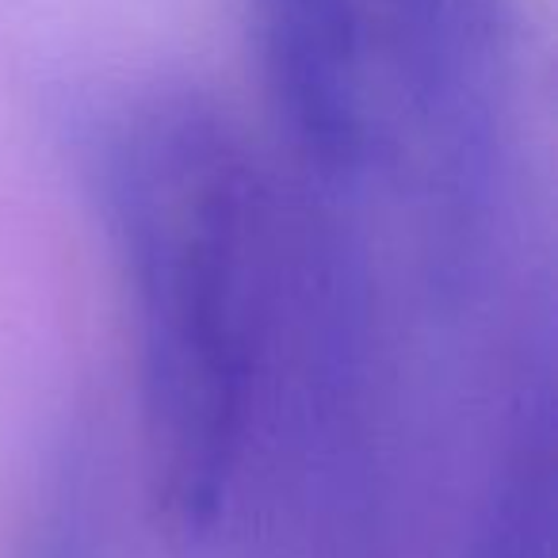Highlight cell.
<instances>
[{
	"mask_svg": "<svg viewBox=\"0 0 558 558\" xmlns=\"http://www.w3.org/2000/svg\"><path fill=\"white\" fill-rule=\"evenodd\" d=\"M104 497L85 436L58 444L27 509L16 558H104Z\"/></svg>",
	"mask_w": 558,
	"mask_h": 558,
	"instance_id": "5",
	"label": "cell"
},
{
	"mask_svg": "<svg viewBox=\"0 0 558 558\" xmlns=\"http://www.w3.org/2000/svg\"><path fill=\"white\" fill-rule=\"evenodd\" d=\"M375 85L410 126L433 199L466 230L494 184L497 47L482 0H364Z\"/></svg>",
	"mask_w": 558,
	"mask_h": 558,
	"instance_id": "2",
	"label": "cell"
},
{
	"mask_svg": "<svg viewBox=\"0 0 558 558\" xmlns=\"http://www.w3.org/2000/svg\"><path fill=\"white\" fill-rule=\"evenodd\" d=\"M256 62L291 149L322 180H349L375 146L364 0H248Z\"/></svg>",
	"mask_w": 558,
	"mask_h": 558,
	"instance_id": "3",
	"label": "cell"
},
{
	"mask_svg": "<svg viewBox=\"0 0 558 558\" xmlns=\"http://www.w3.org/2000/svg\"><path fill=\"white\" fill-rule=\"evenodd\" d=\"M555 428L550 398L532 413L497 471L471 558H555Z\"/></svg>",
	"mask_w": 558,
	"mask_h": 558,
	"instance_id": "4",
	"label": "cell"
},
{
	"mask_svg": "<svg viewBox=\"0 0 558 558\" xmlns=\"http://www.w3.org/2000/svg\"><path fill=\"white\" fill-rule=\"evenodd\" d=\"M100 192L131 295L149 497L165 535L222 524L253 433L271 326V199L238 123L187 85L123 100Z\"/></svg>",
	"mask_w": 558,
	"mask_h": 558,
	"instance_id": "1",
	"label": "cell"
}]
</instances>
